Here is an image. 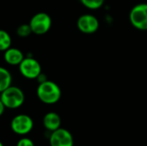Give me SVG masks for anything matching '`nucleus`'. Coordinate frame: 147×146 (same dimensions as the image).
I'll list each match as a JSON object with an SVG mask.
<instances>
[{
	"instance_id": "obj_6",
	"label": "nucleus",
	"mask_w": 147,
	"mask_h": 146,
	"mask_svg": "<svg viewBox=\"0 0 147 146\" xmlns=\"http://www.w3.org/2000/svg\"><path fill=\"white\" fill-rule=\"evenodd\" d=\"M34 127V121L28 114H21L16 115L10 122L11 130L18 135H26L29 133Z\"/></svg>"
},
{
	"instance_id": "obj_9",
	"label": "nucleus",
	"mask_w": 147,
	"mask_h": 146,
	"mask_svg": "<svg viewBox=\"0 0 147 146\" xmlns=\"http://www.w3.org/2000/svg\"><path fill=\"white\" fill-rule=\"evenodd\" d=\"M3 52H4L3 59L5 62L9 65H14V66L19 65L24 59V55L20 49L16 48V47L10 46L9 49H7Z\"/></svg>"
},
{
	"instance_id": "obj_7",
	"label": "nucleus",
	"mask_w": 147,
	"mask_h": 146,
	"mask_svg": "<svg viewBox=\"0 0 147 146\" xmlns=\"http://www.w3.org/2000/svg\"><path fill=\"white\" fill-rule=\"evenodd\" d=\"M50 146H73L72 134L65 128H59L51 133L49 137Z\"/></svg>"
},
{
	"instance_id": "obj_17",
	"label": "nucleus",
	"mask_w": 147,
	"mask_h": 146,
	"mask_svg": "<svg viewBox=\"0 0 147 146\" xmlns=\"http://www.w3.org/2000/svg\"><path fill=\"white\" fill-rule=\"evenodd\" d=\"M5 106H4V104L3 103V102L1 101V99H0V116L1 115H3V114L4 113V110H5Z\"/></svg>"
},
{
	"instance_id": "obj_1",
	"label": "nucleus",
	"mask_w": 147,
	"mask_h": 146,
	"mask_svg": "<svg viewBox=\"0 0 147 146\" xmlns=\"http://www.w3.org/2000/svg\"><path fill=\"white\" fill-rule=\"evenodd\" d=\"M36 95L38 99L45 104H55L61 98V89L59 86L50 80H47L43 83H39Z\"/></svg>"
},
{
	"instance_id": "obj_11",
	"label": "nucleus",
	"mask_w": 147,
	"mask_h": 146,
	"mask_svg": "<svg viewBox=\"0 0 147 146\" xmlns=\"http://www.w3.org/2000/svg\"><path fill=\"white\" fill-rule=\"evenodd\" d=\"M12 76L10 72L4 67L0 66V93L11 85Z\"/></svg>"
},
{
	"instance_id": "obj_15",
	"label": "nucleus",
	"mask_w": 147,
	"mask_h": 146,
	"mask_svg": "<svg viewBox=\"0 0 147 146\" xmlns=\"http://www.w3.org/2000/svg\"><path fill=\"white\" fill-rule=\"evenodd\" d=\"M16 146H34V144L28 138H22L18 140Z\"/></svg>"
},
{
	"instance_id": "obj_18",
	"label": "nucleus",
	"mask_w": 147,
	"mask_h": 146,
	"mask_svg": "<svg viewBox=\"0 0 147 146\" xmlns=\"http://www.w3.org/2000/svg\"><path fill=\"white\" fill-rule=\"evenodd\" d=\"M0 146H3V143H2L1 141H0Z\"/></svg>"
},
{
	"instance_id": "obj_13",
	"label": "nucleus",
	"mask_w": 147,
	"mask_h": 146,
	"mask_svg": "<svg viewBox=\"0 0 147 146\" xmlns=\"http://www.w3.org/2000/svg\"><path fill=\"white\" fill-rule=\"evenodd\" d=\"M105 0H80L81 3L88 8L89 9H92V10H96L100 9L103 3H104Z\"/></svg>"
},
{
	"instance_id": "obj_2",
	"label": "nucleus",
	"mask_w": 147,
	"mask_h": 146,
	"mask_svg": "<svg viewBox=\"0 0 147 146\" xmlns=\"http://www.w3.org/2000/svg\"><path fill=\"white\" fill-rule=\"evenodd\" d=\"M0 99L6 108L16 109L23 104L25 101V96L20 88L10 85L5 90L0 93Z\"/></svg>"
},
{
	"instance_id": "obj_14",
	"label": "nucleus",
	"mask_w": 147,
	"mask_h": 146,
	"mask_svg": "<svg viewBox=\"0 0 147 146\" xmlns=\"http://www.w3.org/2000/svg\"><path fill=\"white\" fill-rule=\"evenodd\" d=\"M16 34L18 36L22 38H25V37L29 36L33 33H32L29 24H22L16 28Z\"/></svg>"
},
{
	"instance_id": "obj_5",
	"label": "nucleus",
	"mask_w": 147,
	"mask_h": 146,
	"mask_svg": "<svg viewBox=\"0 0 147 146\" xmlns=\"http://www.w3.org/2000/svg\"><path fill=\"white\" fill-rule=\"evenodd\" d=\"M18 66L22 76L27 79H36L42 72L39 61L32 57L24 58Z\"/></svg>"
},
{
	"instance_id": "obj_3",
	"label": "nucleus",
	"mask_w": 147,
	"mask_h": 146,
	"mask_svg": "<svg viewBox=\"0 0 147 146\" xmlns=\"http://www.w3.org/2000/svg\"><path fill=\"white\" fill-rule=\"evenodd\" d=\"M28 24L33 34L42 35L50 30L52 27V18L46 12H39L32 16Z\"/></svg>"
},
{
	"instance_id": "obj_8",
	"label": "nucleus",
	"mask_w": 147,
	"mask_h": 146,
	"mask_svg": "<svg viewBox=\"0 0 147 146\" xmlns=\"http://www.w3.org/2000/svg\"><path fill=\"white\" fill-rule=\"evenodd\" d=\"M77 27L78 30L84 34H94L99 28V21L91 14H84L78 17Z\"/></svg>"
},
{
	"instance_id": "obj_12",
	"label": "nucleus",
	"mask_w": 147,
	"mask_h": 146,
	"mask_svg": "<svg viewBox=\"0 0 147 146\" xmlns=\"http://www.w3.org/2000/svg\"><path fill=\"white\" fill-rule=\"evenodd\" d=\"M12 39L9 34L3 30L0 29V52H4L11 46Z\"/></svg>"
},
{
	"instance_id": "obj_16",
	"label": "nucleus",
	"mask_w": 147,
	"mask_h": 146,
	"mask_svg": "<svg viewBox=\"0 0 147 146\" xmlns=\"http://www.w3.org/2000/svg\"><path fill=\"white\" fill-rule=\"evenodd\" d=\"M36 80L39 82V83H43V82H45V81H47V77H46V76L41 72L39 76H38V77L36 78Z\"/></svg>"
},
{
	"instance_id": "obj_4",
	"label": "nucleus",
	"mask_w": 147,
	"mask_h": 146,
	"mask_svg": "<svg viewBox=\"0 0 147 146\" xmlns=\"http://www.w3.org/2000/svg\"><path fill=\"white\" fill-rule=\"evenodd\" d=\"M131 24L141 31L147 30V3H142L134 6L129 14Z\"/></svg>"
},
{
	"instance_id": "obj_10",
	"label": "nucleus",
	"mask_w": 147,
	"mask_h": 146,
	"mask_svg": "<svg viewBox=\"0 0 147 146\" xmlns=\"http://www.w3.org/2000/svg\"><path fill=\"white\" fill-rule=\"evenodd\" d=\"M43 126L46 130L49 132H53L61 126V118L55 112L47 113L43 117Z\"/></svg>"
}]
</instances>
